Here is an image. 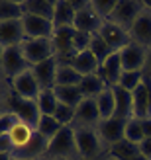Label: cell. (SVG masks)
Returning a JSON list of instances; mask_svg holds the SVG:
<instances>
[{
	"label": "cell",
	"mask_w": 151,
	"mask_h": 160,
	"mask_svg": "<svg viewBox=\"0 0 151 160\" xmlns=\"http://www.w3.org/2000/svg\"><path fill=\"white\" fill-rule=\"evenodd\" d=\"M47 156L55 158V160H81L73 127H63V129L49 141Z\"/></svg>",
	"instance_id": "cell-1"
},
{
	"label": "cell",
	"mask_w": 151,
	"mask_h": 160,
	"mask_svg": "<svg viewBox=\"0 0 151 160\" xmlns=\"http://www.w3.org/2000/svg\"><path fill=\"white\" fill-rule=\"evenodd\" d=\"M75 141L81 160H94L106 150L96 129H75Z\"/></svg>",
	"instance_id": "cell-2"
},
{
	"label": "cell",
	"mask_w": 151,
	"mask_h": 160,
	"mask_svg": "<svg viewBox=\"0 0 151 160\" xmlns=\"http://www.w3.org/2000/svg\"><path fill=\"white\" fill-rule=\"evenodd\" d=\"M75 28H61L55 29V33L51 37L53 41V53L57 57L59 62H71L77 57V49H75Z\"/></svg>",
	"instance_id": "cell-3"
},
{
	"label": "cell",
	"mask_w": 151,
	"mask_h": 160,
	"mask_svg": "<svg viewBox=\"0 0 151 160\" xmlns=\"http://www.w3.org/2000/svg\"><path fill=\"white\" fill-rule=\"evenodd\" d=\"M20 49L24 53V57H26V61L30 62V67H35L39 62L55 57L51 39H24Z\"/></svg>",
	"instance_id": "cell-4"
},
{
	"label": "cell",
	"mask_w": 151,
	"mask_h": 160,
	"mask_svg": "<svg viewBox=\"0 0 151 160\" xmlns=\"http://www.w3.org/2000/svg\"><path fill=\"white\" fill-rule=\"evenodd\" d=\"M143 12V4L141 0H118L116 10L112 12L108 22L116 23V26L124 28L126 31H130V28L133 26V22L138 20V16Z\"/></svg>",
	"instance_id": "cell-5"
},
{
	"label": "cell",
	"mask_w": 151,
	"mask_h": 160,
	"mask_svg": "<svg viewBox=\"0 0 151 160\" xmlns=\"http://www.w3.org/2000/svg\"><path fill=\"white\" fill-rule=\"evenodd\" d=\"M100 119V111L96 106L94 98H83V102L77 106L75 109V121H73V129H96Z\"/></svg>",
	"instance_id": "cell-6"
},
{
	"label": "cell",
	"mask_w": 151,
	"mask_h": 160,
	"mask_svg": "<svg viewBox=\"0 0 151 160\" xmlns=\"http://www.w3.org/2000/svg\"><path fill=\"white\" fill-rule=\"evenodd\" d=\"M10 111L20 121L28 123L34 129L37 127L39 117H41V111H39L35 100H26V98H20V96H14V94L10 96Z\"/></svg>",
	"instance_id": "cell-7"
},
{
	"label": "cell",
	"mask_w": 151,
	"mask_h": 160,
	"mask_svg": "<svg viewBox=\"0 0 151 160\" xmlns=\"http://www.w3.org/2000/svg\"><path fill=\"white\" fill-rule=\"evenodd\" d=\"M0 68H2L4 74L12 80L14 76L30 70L31 67L26 61V57H24V53H22L20 45H18V47H8V49H4L2 57H0Z\"/></svg>",
	"instance_id": "cell-8"
},
{
	"label": "cell",
	"mask_w": 151,
	"mask_h": 160,
	"mask_svg": "<svg viewBox=\"0 0 151 160\" xmlns=\"http://www.w3.org/2000/svg\"><path fill=\"white\" fill-rule=\"evenodd\" d=\"M22 26H24L26 39H51L55 33V26H53L51 20L39 18V16H31V14H24Z\"/></svg>",
	"instance_id": "cell-9"
},
{
	"label": "cell",
	"mask_w": 151,
	"mask_h": 160,
	"mask_svg": "<svg viewBox=\"0 0 151 160\" xmlns=\"http://www.w3.org/2000/svg\"><path fill=\"white\" fill-rule=\"evenodd\" d=\"M126 123L128 119H122V117H110V119H102L98 123L96 131L100 135L102 142L106 145V148H110L112 145L120 142L124 139V131H126Z\"/></svg>",
	"instance_id": "cell-10"
},
{
	"label": "cell",
	"mask_w": 151,
	"mask_h": 160,
	"mask_svg": "<svg viewBox=\"0 0 151 160\" xmlns=\"http://www.w3.org/2000/svg\"><path fill=\"white\" fill-rule=\"evenodd\" d=\"M10 88H12L14 96H20V98H26V100H37L39 92H41L35 76L31 74V68L18 76H14L10 80Z\"/></svg>",
	"instance_id": "cell-11"
},
{
	"label": "cell",
	"mask_w": 151,
	"mask_h": 160,
	"mask_svg": "<svg viewBox=\"0 0 151 160\" xmlns=\"http://www.w3.org/2000/svg\"><path fill=\"white\" fill-rule=\"evenodd\" d=\"M102 23H104V20L94 12V8L90 6V0H89V4L75 14L73 28L77 31H83V33H86V35H96L100 31V28H102Z\"/></svg>",
	"instance_id": "cell-12"
},
{
	"label": "cell",
	"mask_w": 151,
	"mask_h": 160,
	"mask_svg": "<svg viewBox=\"0 0 151 160\" xmlns=\"http://www.w3.org/2000/svg\"><path fill=\"white\" fill-rule=\"evenodd\" d=\"M98 35L104 39V41L110 45V49L112 51H122L126 45H128L132 39H130V33L126 31L124 28H120V26H116V23H112V22H104L102 23V28H100V31H98Z\"/></svg>",
	"instance_id": "cell-13"
},
{
	"label": "cell",
	"mask_w": 151,
	"mask_h": 160,
	"mask_svg": "<svg viewBox=\"0 0 151 160\" xmlns=\"http://www.w3.org/2000/svg\"><path fill=\"white\" fill-rule=\"evenodd\" d=\"M128 33L133 43H139L145 49H151V12L149 10L143 8V12L138 16V20L133 22Z\"/></svg>",
	"instance_id": "cell-14"
},
{
	"label": "cell",
	"mask_w": 151,
	"mask_h": 160,
	"mask_svg": "<svg viewBox=\"0 0 151 160\" xmlns=\"http://www.w3.org/2000/svg\"><path fill=\"white\" fill-rule=\"evenodd\" d=\"M47 148H49V141L43 139L37 131L34 133V137L30 139V142L20 150H14L12 158H20V160H41L47 156Z\"/></svg>",
	"instance_id": "cell-15"
},
{
	"label": "cell",
	"mask_w": 151,
	"mask_h": 160,
	"mask_svg": "<svg viewBox=\"0 0 151 160\" xmlns=\"http://www.w3.org/2000/svg\"><path fill=\"white\" fill-rule=\"evenodd\" d=\"M57 68H59V61L57 57H51L39 65L31 67V74L35 76L37 84L41 90H49V88H55V78H57Z\"/></svg>",
	"instance_id": "cell-16"
},
{
	"label": "cell",
	"mask_w": 151,
	"mask_h": 160,
	"mask_svg": "<svg viewBox=\"0 0 151 160\" xmlns=\"http://www.w3.org/2000/svg\"><path fill=\"white\" fill-rule=\"evenodd\" d=\"M145 57H147V49L141 47L139 43H133V41H130L120 51V59H122L124 70H143Z\"/></svg>",
	"instance_id": "cell-17"
},
{
	"label": "cell",
	"mask_w": 151,
	"mask_h": 160,
	"mask_svg": "<svg viewBox=\"0 0 151 160\" xmlns=\"http://www.w3.org/2000/svg\"><path fill=\"white\" fill-rule=\"evenodd\" d=\"M26 39L24 35V26L22 20H10V22H0V47H18Z\"/></svg>",
	"instance_id": "cell-18"
},
{
	"label": "cell",
	"mask_w": 151,
	"mask_h": 160,
	"mask_svg": "<svg viewBox=\"0 0 151 160\" xmlns=\"http://www.w3.org/2000/svg\"><path fill=\"white\" fill-rule=\"evenodd\" d=\"M122 72H124V67H122V59H120V51L110 55L100 65V70H98V74L102 76V80L106 82L108 88L118 86V82L122 78Z\"/></svg>",
	"instance_id": "cell-19"
},
{
	"label": "cell",
	"mask_w": 151,
	"mask_h": 160,
	"mask_svg": "<svg viewBox=\"0 0 151 160\" xmlns=\"http://www.w3.org/2000/svg\"><path fill=\"white\" fill-rule=\"evenodd\" d=\"M77 10L73 8L71 0H55V14H53V26L55 29L61 28H73Z\"/></svg>",
	"instance_id": "cell-20"
},
{
	"label": "cell",
	"mask_w": 151,
	"mask_h": 160,
	"mask_svg": "<svg viewBox=\"0 0 151 160\" xmlns=\"http://www.w3.org/2000/svg\"><path fill=\"white\" fill-rule=\"evenodd\" d=\"M67 65H71V67H73L81 76L98 74V70H100V62L96 61V57H94L90 51H83V53H78L71 62H67Z\"/></svg>",
	"instance_id": "cell-21"
},
{
	"label": "cell",
	"mask_w": 151,
	"mask_h": 160,
	"mask_svg": "<svg viewBox=\"0 0 151 160\" xmlns=\"http://www.w3.org/2000/svg\"><path fill=\"white\" fill-rule=\"evenodd\" d=\"M22 8H24V14L39 16V18L53 22L55 0H22Z\"/></svg>",
	"instance_id": "cell-22"
},
{
	"label": "cell",
	"mask_w": 151,
	"mask_h": 160,
	"mask_svg": "<svg viewBox=\"0 0 151 160\" xmlns=\"http://www.w3.org/2000/svg\"><path fill=\"white\" fill-rule=\"evenodd\" d=\"M114 98H116V113L114 117L122 119H132L133 117V102H132V92H128L122 86H114Z\"/></svg>",
	"instance_id": "cell-23"
},
{
	"label": "cell",
	"mask_w": 151,
	"mask_h": 160,
	"mask_svg": "<svg viewBox=\"0 0 151 160\" xmlns=\"http://www.w3.org/2000/svg\"><path fill=\"white\" fill-rule=\"evenodd\" d=\"M132 102H133V117H138V119L149 117V94H147L145 80L132 92Z\"/></svg>",
	"instance_id": "cell-24"
},
{
	"label": "cell",
	"mask_w": 151,
	"mask_h": 160,
	"mask_svg": "<svg viewBox=\"0 0 151 160\" xmlns=\"http://www.w3.org/2000/svg\"><path fill=\"white\" fill-rule=\"evenodd\" d=\"M106 82L102 80L100 74H89V76H83L81 84H78V90H81L83 98H94L96 100L98 96L106 90Z\"/></svg>",
	"instance_id": "cell-25"
},
{
	"label": "cell",
	"mask_w": 151,
	"mask_h": 160,
	"mask_svg": "<svg viewBox=\"0 0 151 160\" xmlns=\"http://www.w3.org/2000/svg\"><path fill=\"white\" fill-rule=\"evenodd\" d=\"M34 133H35L34 127H30L28 123H24L18 119V121L12 125V129L8 131V135H10V139H12V145H14V150H20V148L26 147L30 142V139L34 137Z\"/></svg>",
	"instance_id": "cell-26"
},
{
	"label": "cell",
	"mask_w": 151,
	"mask_h": 160,
	"mask_svg": "<svg viewBox=\"0 0 151 160\" xmlns=\"http://www.w3.org/2000/svg\"><path fill=\"white\" fill-rule=\"evenodd\" d=\"M55 96H57L59 103L77 108L83 102V94L78 90V86H55Z\"/></svg>",
	"instance_id": "cell-27"
},
{
	"label": "cell",
	"mask_w": 151,
	"mask_h": 160,
	"mask_svg": "<svg viewBox=\"0 0 151 160\" xmlns=\"http://www.w3.org/2000/svg\"><path fill=\"white\" fill-rule=\"evenodd\" d=\"M81 80H83V76L78 74L71 65H67V62H59L55 86H78Z\"/></svg>",
	"instance_id": "cell-28"
},
{
	"label": "cell",
	"mask_w": 151,
	"mask_h": 160,
	"mask_svg": "<svg viewBox=\"0 0 151 160\" xmlns=\"http://www.w3.org/2000/svg\"><path fill=\"white\" fill-rule=\"evenodd\" d=\"M96 106L100 111V119H110L116 113V98H114V90L106 88L98 98H96Z\"/></svg>",
	"instance_id": "cell-29"
},
{
	"label": "cell",
	"mask_w": 151,
	"mask_h": 160,
	"mask_svg": "<svg viewBox=\"0 0 151 160\" xmlns=\"http://www.w3.org/2000/svg\"><path fill=\"white\" fill-rule=\"evenodd\" d=\"M108 154L116 156L118 160H132L133 156L139 154V145H133V142L122 139L120 142H116L108 148Z\"/></svg>",
	"instance_id": "cell-30"
},
{
	"label": "cell",
	"mask_w": 151,
	"mask_h": 160,
	"mask_svg": "<svg viewBox=\"0 0 151 160\" xmlns=\"http://www.w3.org/2000/svg\"><path fill=\"white\" fill-rule=\"evenodd\" d=\"M35 102H37V108L41 111V115H53L57 106H59V100H57V96H55V88L41 90Z\"/></svg>",
	"instance_id": "cell-31"
},
{
	"label": "cell",
	"mask_w": 151,
	"mask_h": 160,
	"mask_svg": "<svg viewBox=\"0 0 151 160\" xmlns=\"http://www.w3.org/2000/svg\"><path fill=\"white\" fill-rule=\"evenodd\" d=\"M61 129H63V125H61L53 115H41V117H39L37 127H35V131L41 135L43 139H47V141H51Z\"/></svg>",
	"instance_id": "cell-32"
},
{
	"label": "cell",
	"mask_w": 151,
	"mask_h": 160,
	"mask_svg": "<svg viewBox=\"0 0 151 160\" xmlns=\"http://www.w3.org/2000/svg\"><path fill=\"white\" fill-rule=\"evenodd\" d=\"M24 18V8L22 0H0V22H10V20H22Z\"/></svg>",
	"instance_id": "cell-33"
},
{
	"label": "cell",
	"mask_w": 151,
	"mask_h": 160,
	"mask_svg": "<svg viewBox=\"0 0 151 160\" xmlns=\"http://www.w3.org/2000/svg\"><path fill=\"white\" fill-rule=\"evenodd\" d=\"M124 139L130 141V142H133V145H139V142L145 139L141 119H138V117L128 119V123H126V131H124Z\"/></svg>",
	"instance_id": "cell-34"
},
{
	"label": "cell",
	"mask_w": 151,
	"mask_h": 160,
	"mask_svg": "<svg viewBox=\"0 0 151 160\" xmlns=\"http://www.w3.org/2000/svg\"><path fill=\"white\" fill-rule=\"evenodd\" d=\"M89 51L94 55V57H96V61L100 62V65H102V62H104V61H106L112 53H116V51L110 49V45H108V43H106V41H104V39H102L98 33L90 37V47H89Z\"/></svg>",
	"instance_id": "cell-35"
},
{
	"label": "cell",
	"mask_w": 151,
	"mask_h": 160,
	"mask_svg": "<svg viewBox=\"0 0 151 160\" xmlns=\"http://www.w3.org/2000/svg\"><path fill=\"white\" fill-rule=\"evenodd\" d=\"M143 80L145 78H143V72H141V70H124L120 82H118V86L126 88L128 92H133L141 82H143Z\"/></svg>",
	"instance_id": "cell-36"
},
{
	"label": "cell",
	"mask_w": 151,
	"mask_h": 160,
	"mask_svg": "<svg viewBox=\"0 0 151 160\" xmlns=\"http://www.w3.org/2000/svg\"><path fill=\"white\" fill-rule=\"evenodd\" d=\"M116 4H118V0H90V6L94 8V12H96L104 22L110 20L112 12L116 10Z\"/></svg>",
	"instance_id": "cell-37"
},
{
	"label": "cell",
	"mask_w": 151,
	"mask_h": 160,
	"mask_svg": "<svg viewBox=\"0 0 151 160\" xmlns=\"http://www.w3.org/2000/svg\"><path fill=\"white\" fill-rule=\"evenodd\" d=\"M75 109L77 108H71V106H65V103H59L57 109H55L53 117L63 125V127H71L75 121Z\"/></svg>",
	"instance_id": "cell-38"
},
{
	"label": "cell",
	"mask_w": 151,
	"mask_h": 160,
	"mask_svg": "<svg viewBox=\"0 0 151 160\" xmlns=\"http://www.w3.org/2000/svg\"><path fill=\"white\" fill-rule=\"evenodd\" d=\"M18 121V117H16L12 111H6V113L0 115V135H4L12 129V125Z\"/></svg>",
	"instance_id": "cell-39"
},
{
	"label": "cell",
	"mask_w": 151,
	"mask_h": 160,
	"mask_svg": "<svg viewBox=\"0 0 151 160\" xmlns=\"http://www.w3.org/2000/svg\"><path fill=\"white\" fill-rule=\"evenodd\" d=\"M12 152H14V145H12L10 135L8 133L0 135V154H12Z\"/></svg>",
	"instance_id": "cell-40"
},
{
	"label": "cell",
	"mask_w": 151,
	"mask_h": 160,
	"mask_svg": "<svg viewBox=\"0 0 151 160\" xmlns=\"http://www.w3.org/2000/svg\"><path fill=\"white\" fill-rule=\"evenodd\" d=\"M139 154L145 156L147 160H151V139H143L139 142Z\"/></svg>",
	"instance_id": "cell-41"
},
{
	"label": "cell",
	"mask_w": 151,
	"mask_h": 160,
	"mask_svg": "<svg viewBox=\"0 0 151 160\" xmlns=\"http://www.w3.org/2000/svg\"><path fill=\"white\" fill-rule=\"evenodd\" d=\"M143 78L151 80V49H147V57H145V65H143Z\"/></svg>",
	"instance_id": "cell-42"
},
{
	"label": "cell",
	"mask_w": 151,
	"mask_h": 160,
	"mask_svg": "<svg viewBox=\"0 0 151 160\" xmlns=\"http://www.w3.org/2000/svg\"><path fill=\"white\" fill-rule=\"evenodd\" d=\"M141 125H143V133H145V139H151V117L141 119Z\"/></svg>",
	"instance_id": "cell-43"
},
{
	"label": "cell",
	"mask_w": 151,
	"mask_h": 160,
	"mask_svg": "<svg viewBox=\"0 0 151 160\" xmlns=\"http://www.w3.org/2000/svg\"><path fill=\"white\" fill-rule=\"evenodd\" d=\"M147 82V94H149V115H151V80H145Z\"/></svg>",
	"instance_id": "cell-44"
},
{
	"label": "cell",
	"mask_w": 151,
	"mask_h": 160,
	"mask_svg": "<svg viewBox=\"0 0 151 160\" xmlns=\"http://www.w3.org/2000/svg\"><path fill=\"white\" fill-rule=\"evenodd\" d=\"M141 4H143L145 10H149V12H151V0H141Z\"/></svg>",
	"instance_id": "cell-45"
},
{
	"label": "cell",
	"mask_w": 151,
	"mask_h": 160,
	"mask_svg": "<svg viewBox=\"0 0 151 160\" xmlns=\"http://www.w3.org/2000/svg\"><path fill=\"white\" fill-rule=\"evenodd\" d=\"M0 160H12V154H0Z\"/></svg>",
	"instance_id": "cell-46"
},
{
	"label": "cell",
	"mask_w": 151,
	"mask_h": 160,
	"mask_svg": "<svg viewBox=\"0 0 151 160\" xmlns=\"http://www.w3.org/2000/svg\"><path fill=\"white\" fill-rule=\"evenodd\" d=\"M132 160H147V158H145V156H141V154H138V156H133Z\"/></svg>",
	"instance_id": "cell-47"
},
{
	"label": "cell",
	"mask_w": 151,
	"mask_h": 160,
	"mask_svg": "<svg viewBox=\"0 0 151 160\" xmlns=\"http://www.w3.org/2000/svg\"><path fill=\"white\" fill-rule=\"evenodd\" d=\"M41 160H55V158H49V156H45V158H41Z\"/></svg>",
	"instance_id": "cell-48"
},
{
	"label": "cell",
	"mask_w": 151,
	"mask_h": 160,
	"mask_svg": "<svg viewBox=\"0 0 151 160\" xmlns=\"http://www.w3.org/2000/svg\"><path fill=\"white\" fill-rule=\"evenodd\" d=\"M2 53H4V49H2V47H0V57H2Z\"/></svg>",
	"instance_id": "cell-49"
},
{
	"label": "cell",
	"mask_w": 151,
	"mask_h": 160,
	"mask_svg": "<svg viewBox=\"0 0 151 160\" xmlns=\"http://www.w3.org/2000/svg\"><path fill=\"white\" fill-rule=\"evenodd\" d=\"M12 160H20V158H12Z\"/></svg>",
	"instance_id": "cell-50"
},
{
	"label": "cell",
	"mask_w": 151,
	"mask_h": 160,
	"mask_svg": "<svg viewBox=\"0 0 151 160\" xmlns=\"http://www.w3.org/2000/svg\"><path fill=\"white\" fill-rule=\"evenodd\" d=\"M149 117H151V115H149Z\"/></svg>",
	"instance_id": "cell-51"
}]
</instances>
